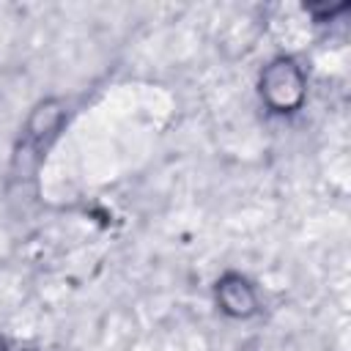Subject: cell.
I'll list each match as a JSON object with an SVG mask.
<instances>
[{"label":"cell","instance_id":"obj_2","mask_svg":"<svg viewBox=\"0 0 351 351\" xmlns=\"http://www.w3.org/2000/svg\"><path fill=\"white\" fill-rule=\"evenodd\" d=\"M217 293H219L222 307L233 315H250L255 310V293L241 277H225L219 282Z\"/></svg>","mask_w":351,"mask_h":351},{"label":"cell","instance_id":"obj_1","mask_svg":"<svg viewBox=\"0 0 351 351\" xmlns=\"http://www.w3.org/2000/svg\"><path fill=\"white\" fill-rule=\"evenodd\" d=\"M261 93L266 96V101L274 110L291 112L304 96V77H302L299 66L285 58L274 60L261 77Z\"/></svg>","mask_w":351,"mask_h":351}]
</instances>
